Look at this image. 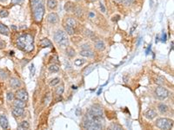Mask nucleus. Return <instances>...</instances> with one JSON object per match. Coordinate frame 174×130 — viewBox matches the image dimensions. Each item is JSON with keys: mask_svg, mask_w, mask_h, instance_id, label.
Instances as JSON below:
<instances>
[{"mask_svg": "<svg viewBox=\"0 0 174 130\" xmlns=\"http://www.w3.org/2000/svg\"><path fill=\"white\" fill-rule=\"evenodd\" d=\"M54 40L60 46H68L69 40L67 37V33L63 30H57L54 34Z\"/></svg>", "mask_w": 174, "mask_h": 130, "instance_id": "f03ea898", "label": "nucleus"}, {"mask_svg": "<svg viewBox=\"0 0 174 130\" xmlns=\"http://www.w3.org/2000/svg\"><path fill=\"white\" fill-rule=\"evenodd\" d=\"M81 47H82V49H83V50H90V45H89V44H83Z\"/></svg>", "mask_w": 174, "mask_h": 130, "instance_id": "4c0bfd02", "label": "nucleus"}, {"mask_svg": "<svg viewBox=\"0 0 174 130\" xmlns=\"http://www.w3.org/2000/svg\"><path fill=\"white\" fill-rule=\"evenodd\" d=\"M13 98H14V95H13L12 92H10V93L7 94V101L11 102V101L13 100Z\"/></svg>", "mask_w": 174, "mask_h": 130, "instance_id": "72a5a7b5", "label": "nucleus"}, {"mask_svg": "<svg viewBox=\"0 0 174 130\" xmlns=\"http://www.w3.org/2000/svg\"><path fill=\"white\" fill-rule=\"evenodd\" d=\"M79 114H81V109H78L77 111H76V115H79Z\"/></svg>", "mask_w": 174, "mask_h": 130, "instance_id": "37998d69", "label": "nucleus"}, {"mask_svg": "<svg viewBox=\"0 0 174 130\" xmlns=\"http://www.w3.org/2000/svg\"><path fill=\"white\" fill-rule=\"evenodd\" d=\"M66 54H67V56H69L70 57H72L75 56V50L71 48H68L67 50H66Z\"/></svg>", "mask_w": 174, "mask_h": 130, "instance_id": "cd10ccee", "label": "nucleus"}, {"mask_svg": "<svg viewBox=\"0 0 174 130\" xmlns=\"http://www.w3.org/2000/svg\"><path fill=\"white\" fill-rule=\"evenodd\" d=\"M156 126L160 129L169 130L173 127V122L167 118H159L156 121Z\"/></svg>", "mask_w": 174, "mask_h": 130, "instance_id": "7ed1b4c3", "label": "nucleus"}, {"mask_svg": "<svg viewBox=\"0 0 174 130\" xmlns=\"http://www.w3.org/2000/svg\"><path fill=\"white\" fill-rule=\"evenodd\" d=\"M22 1H23V0H12V4H17L21 3Z\"/></svg>", "mask_w": 174, "mask_h": 130, "instance_id": "58836bf2", "label": "nucleus"}, {"mask_svg": "<svg viewBox=\"0 0 174 130\" xmlns=\"http://www.w3.org/2000/svg\"><path fill=\"white\" fill-rule=\"evenodd\" d=\"M30 70H31V75H34V73H35V67H34V64H32V66H31V68H30Z\"/></svg>", "mask_w": 174, "mask_h": 130, "instance_id": "e433bc0d", "label": "nucleus"}, {"mask_svg": "<svg viewBox=\"0 0 174 130\" xmlns=\"http://www.w3.org/2000/svg\"><path fill=\"white\" fill-rule=\"evenodd\" d=\"M100 9H101L102 12H105V8H104V6L103 4H100Z\"/></svg>", "mask_w": 174, "mask_h": 130, "instance_id": "79ce46f5", "label": "nucleus"}, {"mask_svg": "<svg viewBox=\"0 0 174 130\" xmlns=\"http://www.w3.org/2000/svg\"><path fill=\"white\" fill-rule=\"evenodd\" d=\"M111 129H117V130H121L122 129V127L120 126L119 124H111V127H110Z\"/></svg>", "mask_w": 174, "mask_h": 130, "instance_id": "7c9ffc66", "label": "nucleus"}, {"mask_svg": "<svg viewBox=\"0 0 174 130\" xmlns=\"http://www.w3.org/2000/svg\"><path fill=\"white\" fill-rule=\"evenodd\" d=\"M156 115H157V113H156L155 110H153V109H149V110H147L146 113H144V116L147 118V119H151L155 118Z\"/></svg>", "mask_w": 174, "mask_h": 130, "instance_id": "ddd939ff", "label": "nucleus"}, {"mask_svg": "<svg viewBox=\"0 0 174 130\" xmlns=\"http://www.w3.org/2000/svg\"><path fill=\"white\" fill-rule=\"evenodd\" d=\"M88 116L90 117H98V116H103V109L99 105H94L90 109L88 113Z\"/></svg>", "mask_w": 174, "mask_h": 130, "instance_id": "423d86ee", "label": "nucleus"}, {"mask_svg": "<svg viewBox=\"0 0 174 130\" xmlns=\"http://www.w3.org/2000/svg\"><path fill=\"white\" fill-rule=\"evenodd\" d=\"M95 48L99 50H104V49H105V44H104V42L103 41L99 40V41L95 42Z\"/></svg>", "mask_w": 174, "mask_h": 130, "instance_id": "dca6fc26", "label": "nucleus"}, {"mask_svg": "<svg viewBox=\"0 0 174 130\" xmlns=\"http://www.w3.org/2000/svg\"><path fill=\"white\" fill-rule=\"evenodd\" d=\"M0 33L5 36H8L9 33H10V30H9L8 27L2 23H0Z\"/></svg>", "mask_w": 174, "mask_h": 130, "instance_id": "2eb2a0df", "label": "nucleus"}, {"mask_svg": "<svg viewBox=\"0 0 174 130\" xmlns=\"http://www.w3.org/2000/svg\"><path fill=\"white\" fill-rule=\"evenodd\" d=\"M158 110H159L160 113H162V114L166 113V112L168 111V109H168V107H167L166 105H165V104H163V103H161V104L158 105Z\"/></svg>", "mask_w": 174, "mask_h": 130, "instance_id": "4be33fe9", "label": "nucleus"}, {"mask_svg": "<svg viewBox=\"0 0 174 130\" xmlns=\"http://www.w3.org/2000/svg\"><path fill=\"white\" fill-rule=\"evenodd\" d=\"M59 69V67L57 66V65L56 64H52L51 65L50 67H49V70L51 71V72H57Z\"/></svg>", "mask_w": 174, "mask_h": 130, "instance_id": "a878e982", "label": "nucleus"}, {"mask_svg": "<svg viewBox=\"0 0 174 130\" xmlns=\"http://www.w3.org/2000/svg\"><path fill=\"white\" fill-rule=\"evenodd\" d=\"M71 88H72V89H77V87H76V86H72V87H71Z\"/></svg>", "mask_w": 174, "mask_h": 130, "instance_id": "09e8293b", "label": "nucleus"}, {"mask_svg": "<svg viewBox=\"0 0 174 130\" xmlns=\"http://www.w3.org/2000/svg\"><path fill=\"white\" fill-rule=\"evenodd\" d=\"M24 109L23 107H13L12 109V114L13 115H15L16 117H20V116H22L24 115Z\"/></svg>", "mask_w": 174, "mask_h": 130, "instance_id": "9d476101", "label": "nucleus"}, {"mask_svg": "<svg viewBox=\"0 0 174 130\" xmlns=\"http://www.w3.org/2000/svg\"><path fill=\"white\" fill-rule=\"evenodd\" d=\"M151 45H149L148 49H147V50H146V55H148V54H149V51L151 50Z\"/></svg>", "mask_w": 174, "mask_h": 130, "instance_id": "c03bdc74", "label": "nucleus"}, {"mask_svg": "<svg viewBox=\"0 0 174 130\" xmlns=\"http://www.w3.org/2000/svg\"><path fill=\"white\" fill-rule=\"evenodd\" d=\"M136 1V0H126L125 2H124V5H131V4H132L133 3H134V2Z\"/></svg>", "mask_w": 174, "mask_h": 130, "instance_id": "f704fd0d", "label": "nucleus"}, {"mask_svg": "<svg viewBox=\"0 0 174 130\" xmlns=\"http://www.w3.org/2000/svg\"><path fill=\"white\" fill-rule=\"evenodd\" d=\"M65 25H67L69 27H71V28H74L75 29L76 25H77V23H76L75 19L71 18V17H69V18L66 20Z\"/></svg>", "mask_w": 174, "mask_h": 130, "instance_id": "aec40b11", "label": "nucleus"}, {"mask_svg": "<svg viewBox=\"0 0 174 130\" xmlns=\"http://www.w3.org/2000/svg\"><path fill=\"white\" fill-rule=\"evenodd\" d=\"M89 15H90V17H94V14H93V13H90V14H89Z\"/></svg>", "mask_w": 174, "mask_h": 130, "instance_id": "de8ad7c7", "label": "nucleus"}, {"mask_svg": "<svg viewBox=\"0 0 174 130\" xmlns=\"http://www.w3.org/2000/svg\"><path fill=\"white\" fill-rule=\"evenodd\" d=\"M64 85H60V86L57 87V89H56V94H57V95H61L64 92Z\"/></svg>", "mask_w": 174, "mask_h": 130, "instance_id": "bb28decb", "label": "nucleus"}, {"mask_svg": "<svg viewBox=\"0 0 174 130\" xmlns=\"http://www.w3.org/2000/svg\"><path fill=\"white\" fill-rule=\"evenodd\" d=\"M84 62H85V60H84V59H77V60H75V65H77V66H80V65L84 64Z\"/></svg>", "mask_w": 174, "mask_h": 130, "instance_id": "c756f323", "label": "nucleus"}, {"mask_svg": "<svg viewBox=\"0 0 174 130\" xmlns=\"http://www.w3.org/2000/svg\"><path fill=\"white\" fill-rule=\"evenodd\" d=\"M16 96L17 99H20L22 101H27L28 100V94L27 92L25 90H24V89H20V90H17V93H16Z\"/></svg>", "mask_w": 174, "mask_h": 130, "instance_id": "6e6552de", "label": "nucleus"}, {"mask_svg": "<svg viewBox=\"0 0 174 130\" xmlns=\"http://www.w3.org/2000/svg\"><path fill=\"white\" fill-rule=\"evenodd\" d=\"M40 45L42 47H44V48H45V47H52V42H51L49 39L44 38L40 41Z\"/></svg>", "mask_w": 174, "mask_h": 130, "instance_id": "f3484780", "label": "nucleus"}, {"mask_svg": "<svg viewBox=\"0 0 174 130\" xmlns=\"http://www.w3.org/2000/svg\"><path fill=\"white\" fill-rule=\"evenodd\" d=\"M126 0H114V2L115 3H117V4H124V2H125Z\"/></svg>", "mask_w": 174, "mask_h": 130, "instance_id": "a19ab883", "label": "nucleus"}, {"mask_svg": "<svg viewBox=\"0 0 174 130\" xmlns=\"http://www.w3.org/2000/svg\"><path fill=\"white\" fill-rule=\"evenodd\" d=\"M83 127L84 129H102L103 125L94 122L92 119H91L89 116H86L84 119V122L83 124Z\"/></svg>", "mask_w": 174, "mask_h": 130, "instance_id": "20e7f679", "label": "nucleus"}, {"mask_svg": "<svg viewBox=\"0 0 174 130\" xmlns=\"http://www.w3.org/2000/svg\"><path fill=\"white\" fill-rule=\"evenodd\" d=\"M14 106L15 107H24L26 106L25 102L24 101H22L20 99H17L14 102Z\"/></svg>", "mask_w": 174, "mask_h": 130, "instance_id": "412c9836", "label": "nucleus"}, {"mask_svg": "<svg viewBox=\"0 0 174 130\" xmlns=\"http://www.w3.org/2000/svg\"><path fill=\"white\" fill-rule=\"evenodd\" d=\"M141 40H142V38L140 37V38L139 39V41H138V44H137V45H138V46H139V44H140V42H141Z\"/></svg>", "mask_w": 174, "mask_h": 130, "instance_id": "a18cd8bd", "label": "nucleus"}, {"mask_svg": "<svg viewBox=\"0 0 174 130\" xmlns=\"http://www.w3.org/2000/svg\"><path fill=\"white\" fill-rule=\"evenodd\" d=\"M33 10V17L34 20L37 23H40L43 19V17L44 15V4H39L32 9Z\"/></svg>", "mask_w": 174, "mask_h": 130, "instance_id": "39448f33", "label": "nucleus"}, {"mask_svg": "<svg viewBox=\"0 0 174 130\" xmlns=\"http://www.w3.org/2000/svg\"><path fill=\"white\" fill-rule=\"evenodd\" d=\"M155 94H156V95H157L158 97L159 98V99H161V100L166 99L167 96L169 95L168 90H167L166 89H165L164 87H161V86L158 87V88L156 89Z\"/></svg>", "mask_w": 174, "mask_h": 130, "instance_id": "0eeeda50", "label": "nucleus"}, {"mask_svg": "<svg viewBox=\"0 0 174 130\" xmlns=\"http://www.w3.org/2000/svg\"><path fill=\"white\" fill-rule=\"evenodd\" d=\"M6 0H0V2H5Z\"/></svg>", "mask_w": 174, "mask_h": 130, "instance_id": "8fccbe9b", "label": "nucleus"}, {"mask_svg": "<svg viewBox=\"0 0 174 130\" xmlns=\"http://www.w3.org/2000/svg\"><path fill=\"white\" fill-rule=\"evenodd\" d=\"M10 84H11V86L12 87V89H17L21 86V82H20V81L18 79H17V78H12V79H11Z\"/></svg>", "mask_w": 174, "mask_h": 130, "instance_id": "f8f14e48", "label": "nucleus"}, {"mask_svg": "<svg viewBox=\"0 0 174 130\" xmlns=\"http://www.w3.org/2000/svg\"><path fill=\"white\" fill-rule=\"evenodd\" d=\"M59 82V78H54V79L52 80V82H50V85L51 86H55V85H57Z\"/></svg>", "mask_w": 174, "mask_h": 130, "instance_id": "2f4dec72", "label": "nucleus"}, {"mask_svg": "<svg viewBox=\"0 0 174 130\" xmlns=\"http://www.w3.org/2000/svg\"><path fill=\"white\" fill-rule=\"evenodd\" d=\"M65 10H67V12H72L73 10V5L71 4V3H67L65 4Z\"/></svg>", "mask_w": 174, "mask_h": 130, "instance_id": "c85d7f7f", "label": "nucleus"}, {"mask_svg": "<svg viewBox=\"0 0 174 130\" xmlns=\"http://www.w3.org/2000/svg\"><path fill=\"white\" fill-rule=\"evenodd\" d=\"M57 0H48L47 1V7L50 9V10H53L57 7Z\"/></svg>", "mask_w": 174, "mask_h": 130, "instance_id": "a211bd4d", "label": "nucleus"}, {"mask_svg": "<svg viewBox=\"0 0 174 130\" xmlns=\"http://www.w3.org/2000/svg\"><path fill=\"white\" fill-rule=\"evenodd\" d=\"M47 20L50 24H56L59 21V16L54 12H52L47 16Z\"/></svg>", "mask_w": 174, "mask_h": 130, "instance_id": "1a4fd4ad", "label": "nucleus"}, {"mask_svg": "<svg viewBox=\"0 0 174 130\" xmlns=\"http://www.w3.org/2000/svg\"><path fill=\"white\" fill-rule=\"evenodd\" d=\"M44 2V0H31V3H32V8L33 9L36 6L39 5V4H42Z\"/></svg>", "mask_w": 174, "mask_h": 130, "instance_id": "b1692460", "label": "nucleus"}, {"mask_svg": "<svg viewBox=\"0 0 174 130\" xmlns=\"http://www.w3.org/2000/svg\"><path fill=\"white\" fill-rule=\"evenodd\" d=\"M64 28H65V30H66V33L69 35H73L75 33V29L74 28H71V27H69L67 25H64Z\"/></svg>", "mask_w": 174, "mask_h": 130, "instance_id": "393cba45", "label": "nucleus"}, {"mask_svg": "<svg viewBox=\"0 0 174 130\" xmlns=\"http://www.w3.org/2000/svg\"><path fill=\"white\" fill-rule=\"evenodd\" d=\"M29 127H30V124H29L26 121H24V122H22L19 124L18 128L19 129H27V128H29Z\"/></svg>", "mask_w": 174, "mask_h": 130, "instance_id": "5701e85b", "label": "nucleus"}, {"mask_svg": "<svg viewBox=\"0 0 174 130\" xmlns=\"http://www.w3.org/2000/svg\"><path fill=\"white\" fill-rule=\"evenodd\" d=\"M17 47L25 52H32L34 50V39L32 35L24 34L17 40Z\"/></svg>", "mask_w": 174, "mask_h": 130, "instance_id": "f257e3e1", "label": "nucleus"}, {"mask_svg": "<svg viewBox=\"0 0 174 130\" xmlns=\"http://www.w3.org/2000/svg\"><path fill=\"white\" fill-rule=\"evenodd\" d=\"M0 77H1L2 79H5V78L7 77V75H6V73L4 72L3 70H0Z\"/></svg>", "mask_w": 174, "mask_h": 130, "instance_id": "c9c22d12", "label": "nucleus"}, {"mask_svg": "<svg viewBox=\"0 0 174 130\" xmlns=\"http://www.w3.org/2000/svg\"><path fill=\"white\" fill-rule=\"evenodd\" d=\"M101 92H102V88H100V89H99V90L98 91L97 95H100V93H101Z\"/></svg>", "mask_w": 174, "mask_h": 130, "instance_id": "49530a36", "label": "nucleus"}, {"mask_svg": "<svg viewBox=\"0 0 174 130\" xmlns=\"http://www.w3.org/2000/svg\"><path fill=\"white\" fill-rule=\"evenodd\" d=\"M9 126V123H8V120L6 118L5 115H1L0 116V127L4 129H6Z\"/></svg>", "mask_w": 174, "mask_h": 130, "instance_id": "9b49d317", "label": "nucleus"}, {"mask_svg": "<svg viewBox=\"0 0 174 130\" xmlns=\"http://www.w3.org/2000/svg\"><path fill=\"white\" fill-rule=\"evenodd\" d=\"M95 67H96V65H94V64H90L88 67H86L83 71V74H84V77H86V75H88L89 74H91V72H92V71L94 70Z\"/></svg>", "mask_w": 174, "mask_h": 130, "instance_id": "4468645a", "label": "nucleus"}, {"mask_svg": "<svg viewBox=\"0 0 174 130\" xmlns=\"http://www.w3.org/2000/svg\"><path fill=\"white\" fill-rule=\"evenodd\" d=\"M161 41L166 42V33H163V37H161Z\"/></svg>", "mask_w": 174, "mask_h": 130, "instance_id": "ea45409f", "label": "nucleus"}, {"mask_svg": "<svg viewBox=\"0 0 174 130\" xmlns=\"http://www.w3.org/2000/svg\"><path fill=\"white\" fill-rule=\"evenodd\" d=\"M8 15H9V12L5 10H3L0 12V17H8Z\"/></svg>", "mask_w": 174, "mask_h": 130, "instance_id": "473e14b6", "label": "nucleus"}, {"mask_svg": "<svg viewBox=\"0 0 174 130\" xmlns=\"http://www.w3.org/2000/svg\"><path fill=\"white\" fill-rule=\"evenodd\" d=\"M80 55L83 56V57H93L94 53L92 51H91L90 50H83L80 51Z\"/></svg>", "mask_w": 174, "mask_h": 130, "instance_id": "6ab92c4d", "label": "nucleus"}]
</instances>
